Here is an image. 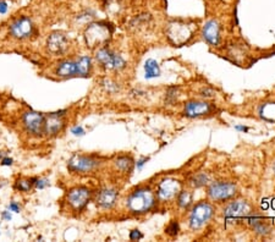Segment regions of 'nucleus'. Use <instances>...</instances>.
Listing matches in <instances>:
<instances>
[{"label": "nucleus", "instance_id": "1", "mask_svg": "<svg viewBox=\"0 0 275 242\" xmlns=\"http://www.w3.org/2000/svg\"><path fill=\"white\" fill-rule=\"evenodd\" d=\"M127 208L131 213H147L154 207L155 196L151 187H139L131 193L127 198Z\"/></svg>", "mask_w": 275, "mask_h": 242}, {"label": "nucleus", "instance_id": "2", "mask_svg": "<svg viewBox=\"0 0 275 242\" xmlns=\"http://www.w3.org/2000/svg\"><path fill=\"white\" fill-rule=\"evenodd\" d=\"M214 215V207L208 202H199V203L195 204L190 212V218H188V223H190V227L193 230H198L203 227L204 225L208 224L209 220L213 218Z\"/></svg>", "mask_w": 275, "mask_h": 242}, {"label": "nucleus", "instance_id": "3", "mask_svg": "<svg viewBox=\"0 0 275 242\" xmlns=\"http://www.w3.org/2000/svg\"><path fill=\"white\" fill-rule=\"evenodd\" d=\"M208 197L212 201L225 202L235 197L237 193V186L232 182H225V181H218L212 182L208 186Z\"/></svg>", "mask_w": 275, "mask_h": 242}, {"label": "nucleus", "instance_id": "4", "mask_svg": "<svg viewBox=\"0 0 275 242\" xmlns=\"http://www.w3.org/2000/svg\"><path fill=\"white\" fill-rule=\"evenodd\" d=\"M111 30L109 29L107 23L98 22L90 25V27H88L87 31H86L85 37L88 45H90L91 48H93V46H99L106 43V42H108Z\"/></svg>", "mask_w": 275, "mask_h": 242}, {"label": "nucleus", "instance_id": "5", "mask_svg": "<svg viewBox=\"0 0 275 242\" xmlns=\"http://www.w3.org/2000/svg\"><path fill=\"white\" fill-rule=\"evenodd\" d=\"M192 27L183 23V21H172L168 27V38L175 45H183L187 43L188 39L192 37Z\"/></svg>", "mask_w": 275, "mask_h": 242}, {"label": "nucleus", "instance_id": "6", "mask_svg": "<svg viewBox=\"0 0 275 242\" xmlns=\"http://www.w3.org/2000/svg\"><path fill=\"white\" fill-rule=\"evenodd\" d=\"M249 213H251V206L248 202L242 201V199L229 202L223 211L224 216L229 220L244 219L249 215Z\"/></svg>", "mask_w": 275, "mask_h": 242}, {"label": "nucleus", "instance_id": "7", "mask_svg": "<svg viewBox=\"0 0 275 242\" xmlns=\"http://www.w3.org/2000/svg\"><path fill=\"white\" fill-rule=\"evenodd\" d=\"M44 124H46V118L43 114L32 110L23 114V125L29 134L41 136L44 134Z\"/></svg>", "mask_w": 275, "mask_h": 242}, {"label": "nucleus", "instance_id": "8", "mask_svg": "<svg viewBox=\"0 0 275 242\" xmlns=\"http://www.w3.org/2000/svg\"><path fill=\"white\" fill-rule=\"evenodd\" d=\"M181 191L180 181L176 179L167 178L162 180L157 188V197L159 201H169L179 195Z\"/></svg>", "mask_w": 275, "mask_h": 242}, {"label": "nucleus", "instance_id": "9", "mask_svg": "<svg viewBox=\"0 0 275 242\" xmlns=\"http://www.w3.org/2000/svg\"><path fill=\"white\" fill-rule=\"evenodd\" d=\"M95 58L104 67L109 70H121L126 65L125 60L120 55L114 54L111 50L107 49V48H102V49L98 50Z\"/></svg>", "mask_w": 275, "mask_h": 242}, {"label": "nucleus", "instance_id": "10", "mask_svg": "<svg viewBox=\"0 0 275 242\" xmlns=\"http://www.w3.org/2000/svg\"><path fill=\"white\" fill-rule=\"evenodd\" d=\"M99 165V162L93 157H86V155H75L70 159L69 169L75 173H88L94 170Z\"/></svg>", "mask_w": 275, "mask_h": 242}, {"label": "nucleus", "instance_id": "11", "mask_svg": "<svg viewBox=\"0 0 275 242\" xmlns=\"http://www.w3.org/2000/svg\"><path fill=\"white\" fill-rule=\"evenodd\" d=\"M91 197V191L86 187H76L67 195V201L70 206L76 211H81L87 206Z\"/></svg>", "mask_w": 275, "mask_h": 242}, {"label": "nucleus", "instance_id": "12", "mask_svg": "<svg viewBox=\"0 0 275 242\" xmlns=\"http://www.w3.org/2000/svg\"><path fill=\"white\" fill-rule=\"evenodd\" d=\"M213 106L207 102L202 101H191L186 103L185 109H183V114L187 118H199V116L208 115L213 111Z\"/></svg>", "mask_w": 275, "mask_h": 242}, {"label": "nucleus", "instance_id": "13", "mask_svg": "<svg viewBox=\"0 0 275 242\" xmlns=\"http://www.w3.org/2000/svg\"><path fill=\"white\" fill-rule=\"evenodd\" d=\"M10 32L15 38L23 39L27 38L33 32V23L29 17L23 16V17L17 18L15 22L10 26Z\"/></svg>", "mask_w": 275, "mask_h": 242}, {"label": "nucleus", "instance_id": "14", "mask_svg": "<svg viewBox=\"0 0 275 242\" xmlns=\"http://www.w3.org/2000/svg\"><path fill=\"white\" fill-rule=\"evenodd\" d=\"M66 111L60 110L57 113H50L48 118H46V124H44V134L46 135H57L61 131L64 127V119L62 116L65 115Z\"/></svg>", "mask_w": 275, "mask_h": 242}, {"label": "nucleus", "instance_id": "15", "mask_svg": "<svg viewBox=\"0 0 275 242\" xmlns=\"http://www.w3.org/2000/svg\"><path fill=\"white\" fill-rule=\"evenodd\" d=\"M46 45H48V50L52 54L59 55L62 54L67 49L69 42H67V38L64 34L55 32V33H52L49 36L48 41H46Z\"/></svg>", "mask_w": 275, "mask_h": 242}, {"label": "nucleus", "instance_id": "16", "mask_svg": "<svg viewBox=\"0 0 275 242\" xmlns=\"http://www.w3.org/2000/svg\"><path fill=\"white\" fill-rule=\"evenodd\" d=\"M202 37L211 45H218L220 42V26L215 20H211L206 23L202 30Z\"/></svg>", "mask_w": 275, "mask_h": 242}, {"label": "nucleus", "instance_id": "17", "mask_svg": "<svg viewBox=\"0 0 275 242\" xmlns=\"http://www.w3.org/2000/svg\"><path fill=\"white\" fill-rule=\"evenodd\" d=\"M118 196V191L114 190V188H104V190H102L101 192L98 193L95 202L101 208L109 209L115 204Z\"/></svg>", "mask_w": 275, "mask_h": 242}, {"label": "nucleus", "instance_id": "18", "mask_svg": "<svg viewBox=\"0 0 275 242\" xmlns=\"http://www.w3.org/2000/svg\"><path fill=\"white\" fill-rule=\"evenodd\" d=\"M57 75L60 77H71L78 76L77 62L76 61H64L58 66Z\"/></svg>", "mask_w": 275, "mask_h": 242}, {"label": "nucleus", "instance_id": "19", "mask_svg": "<svg viewBox=\"0 0 275 242\" xmlns=\"http://www.w3.org/2000/svg\"><path fill=\"white\" fill-rule=\"evenodd\" d=\"M144 77L151 80V78L158 77L160 75V67L154 59H148L144 64Z\"/></svg>", "mask_w": 275, "mask_h": 242}, {"label": "nucleus", "instance_id": "20", "mask_svg": "<svg viewBox=\"0 0 275 242\" xmlns=\"http://www.w3.org/2000/svg\"><path fill=\"white\" fill-rule=\"evenodd\" d=\"M248 223L257 234L267 235L269 232V227H268L267 223H264V220H262L258 216H251L248 219Z\"/></svg>", "mask_w": 275, "mask_h": 242}, {"label": "nucleus", "instance_id": "21", "mask_svg": "<svg viewBox=\"0 0 275 242\" xmlns=\"http://www.w3.org/2000/svg\"><path fill=\"white\" fill-rule=\"evenodd\" d=\"M209 182V175L207 173H198L195 174L192 178L190 179V185L193 188H199L203 186L208 185Z\"/></svg>", "mask_w": 275, "mask_h": 242}, {"label": "nucleus", "instance_id": "22", "mask_svg": "<svg viewBox=\"0 0 275 242\" xmlns=\"http://www.w3.org/2000/svg\"><path fill=\"white\" fill-rule=\"evenodd\" d=\"M115 165L119 170L121 171H131L132 166H134V160L131 157H127V155H121L118 159L115 160Z\"/></svg>", "mask_w": 275, "mask_h": 242}, {"label": "nucleus", "instance_id": "23", "mask_svg": "<svg viewBox=\"0 0 275 242\" xmlns=\"http://www.w3.org/2000/svg\"><path fill=\"white\" fill-rule=\"evenodd\" d=\"M260 115L264 120L275 121V103H265L260 108Z\"/></svg>", "mask_w": 275, "mask_h": 242}, {"label": "nucleus", "instance_id": "24", "mask_svg": "<svg viewBox=\"0 0 275 242\" xmlns=\"http://www.w3.org/2000/svg\"><path fill=\"white\" fill-rule=\"evenodd\" d=\"M77 69H78V76H82L86 77L88 76L91 71V66H92V62H91V58L88 57H81L77 60Z\"/></svg>", "mask_w": 275, "mask_h": 242}, {"label": "nucleus", "instance_id": "25", "mask_svg": "<svg viewBox=\"0 0 275 242\" xmlns=\"http://www.w3.org/2000/svg\"><path fill=\"white\" fill-rule=\"evenodd\" d=\"M178 204L180 208H188L192 204V195L188 191H180L178 195Z\"/></svg>", "mask_w": 275, "mask_h": 242}, {"label": "nucleus", "instance_id": "26", "mask_svg": "<svg viewBox=\"0 0 275 242\" xmlns=\"http://www.w3.org/2000/svg\"><path fill=\"white\" fill-rule=\"evenodd\" d=\"M37 179H31V180H18L16 183V187L20 191H30L32 186L36 183Z\"/></svg>", "mask_w": 275, "mask_h": 242}, {"label": "nucleus", "instance_id": "27", "mask_svg": "<svg viewBox=\"0 0 275 242\" xmlns=\"http://www.w3.org/2000/svg\"><path fill=\"white\" fill-rule=\"evenodd\" d=\"M165 231H167V234L170 235V236H176L179 232V224L176 222H171Z\"/></svg>", "mask_w": 275, "mask_h": 242}, {"label": "nucleus", "instance_id": "28", "mask_svg": "<svg viewBox=\"0 0 275 242\" xmlns=\"http://www.w3.org/2000/svg\"><path fill=\"white\" fill-rule=\"evenodd\" d=\"M48 185H49V181L46 180V179H41V180H37L36 183H34L36 188H38V190H42V188L46 187Z\"/></svg>", "mask_w": 275, "mask_h": 242}, {"label": "nucleus", "instance_id": "29", "mask_svg": "<svg viewBox=\"0 0 275 242\" xmlns=\"http://www.w3.org/2000/svg\"><path fill=\"white\" fill-rule=\"evenodd\" d=\"M142 237H143V235H142L138 230H134V231H131V234H130V239L131 240H141Z\"/></svg>", "mask_w": 275, "mask_h": 242}, {"label": "nucleus", "instance_id": "30", "mask_svg": "<svg viewBox=\"0 0 275 242\" xmlns=\"http://www.w3.org/2000/svg\"><path fill=\"white\" fill-rule=\"evenodd\" d=\"M71 132L75 135V136H82V135L85 134V131H83V129L81 126L74 127V129L71 130Z\"/></svg>", "mask_w": 275, "mask_h": 242}, {"label": "nucleus", "instance_id": "31", "mask_svg": "<svg viewBox=\"0 0 275 242\" xmlns=\"http://www.w3.org/2000/svg\"><path fill=\"white\" fill-rule=\"evenodd\" d=\"M202 95L203 97H207V98H209V97H213L214 95V92L212 90H209V88H204L203 91H202Z\"/></svg>", "mask_w": 275, "mask_h": 242}, {"label": "nucleus", "instance_id": "32", "mask_svg": "<svg viewBox=\"0 0 275 242\" xmlns=\"http://www.w3.org/2000/svg\"><path fill=\"white\" fill-rule=\"evenodd\" d=\"M8 11V3L6 1H0V14H6Z\"/></svg>", "mask_w": 275, "mask_h": 242}, {"label": "nucleus", "instance_id": "33", "mask_svg": "<svg viewBox=\"0 0 275 242\" xmlns=\"http://www.w3.org/2000/svg\"><path fill=\"white\" fill-rule=\"evenodd\" d=\"M9 211L10 212H15V213H18L20 212V207L15 203V202H11L10 206H9Z\"/></svg>", "mask_w": 275, "mask_h": 242}, {"label": "nucleus", "instance_id": "34", "mask_svg": "<svg viewBox=\"0 0 275 242\" xmlns=\"http://www.w3.org/2000/svg\"><path fill=\"white\" fill-rule=\"evenodd\" d=\"M13 164V159L11 158H4L3 160H1V165H4V166H9V165Z\"/></svg>", "mask_w": 275, "mask_h": 242}, {"label": "nucleus", "instance_id": "35", "mask_svg": "<svg viewBox=\"0 0 275 242\" xmlns=\"http://www.w3.org/2000/svg\"><path fill=\"white\" fill-rule=\"evenodd\" d=\"M147 160H148V158H142V159H139L138 162H137V167H138V169H141V167L143 166L144 163H146Z\"/></svg>", "mask_w": 275, "mask_h": 242}, {"label": "nucleus", "instance_id": "36", "mask_svg": "<svg viewBox=\"0 0 275 242\" xmlns=\"http://www.w3.org/2000/svg\"><path fill=\"white\" fill-rule=\"evenodd\" d=\"M3 218H4V219H6V220H11L10 212H8V211L3 212Z\"/></svg>", "mask_w": 275, "mask_h": 242}, {"label": "nucleus", "instance_id": "37", "mask_svg": "<svg viewBox=\"0 0 275 242\" xmlns=\"http://www.w3.org/2000/svg\"><path fill=\"white\" fill-rule=\"evenodd\" d=\"M235 129H236L237 131H244V132L248 131V127H246V126H239V125H237V126H235Z\"/></svg>", "mask_w": 275, "mask_h": 242}, {"label": "nucleus", "instance_id": "38", "mask_svg": "<svg viewBox=\"0 0 275 242\" xmlns=\"http://www.w3.org/2000/svg\"><path fill=\"white\" fill-rule=\"evenodd\" d=\"M273 167H274V173H275V163H274V166H273Z\"/></svg>", "mask_w": 275, "mask_h": 242}, {"label": "nucleus", "instance_id": "39", "mask_svg": "<svg viewBox=\"0 0 275 242\" xmlns=\"http://www.w3.org/2000/svg\"><path fill=\"white\" fill-rule=\"evenodd\" d=\"M0 158H1V154H0Z\"/></svg>", "mask_w": 275, "mask_h": 242}]
</instances>
